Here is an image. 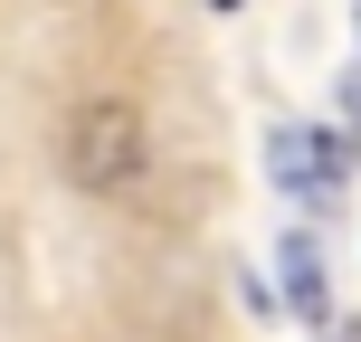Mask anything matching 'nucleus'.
<instances>
[{
    "label": "nucleus",
    "mask_w": 361,
    "mask_h": 342,
    "mask_svg": "<svg viewBox=\"0 0 361 342\" xmlns=\"http://www.w3.org/2000/svg\"><path fill=\"white\" fill-rule=\"evenodd\" d=\"M152 162V133H143V105L124 95H86L67 114V181L76 190H133Z\"/></svg>",
    "instance_id": "obj_1"
},
{
    "label": "nucleus",
    "mask_w": 361,
    "mask_h": 342,
    "mask_svg": "<svg viewBox=\"0 0 361 342\" xmlns=\"http://www.w3.org/2000/svg\"><path fill=\"white\" fill-rule=\"evenodd\" d=\"M276 181H295V190H333V181H343V143H333V133H276Z\"/></svg>",
    "instance_id": "obj_2"
},
{
    "label": "nucleus",
    "mask_w": 361,
    "mask_h": 342,
    "mask_svg": "<svg viewBox=\"0 0 361 342\" xmlns=\"http://www.w3.org/2000/svg\"><path fill=\"white\" fill-rule=\"evenodd\" d=\"M286 295H295V314H305V324H324V305H333V286H324V257H314L305 238H286Z\"/></svg>",
    "instance_id": "obj_3"
},
{
    "label": "nucleus",
    "mask_w": 361,
    "mask_h": 342,
    "mask_svg": "<svg viewBox=\"0 0 361 342\" xmlns=\"http://www.w3.org/2000/svg\"><path fill=\"white\" fill-rule=\"evenodd\" d=\"M352 38H361V0H352Z\"/></svg>",
    "instance_id": "obj_4"
}]
</instances>
